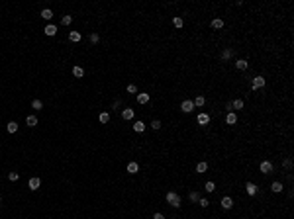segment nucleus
<instances>
[{"label":"nucleus","instance_id":"nucleus-1","mask_svg":"<svg viewBox=\"0 0 294 219\" xmlns=\"http://www.w3.org/2000/svg\"><path fill=\"white\" fill-rule=\"evenodd\" d=\"M167 201L171 208H180V196L177 192H167Z\"/></svg>","mask_w":294,"mask_h":219},{"label":"nucleus","instance_id":"nucleus-2","mask_svg":"<svg viewBox=\"0 0 294 219\" xmlns=\"http://www.w3.org/2000/svg\"><path fill=\"white\" fill-rule=\"evenodd\" d=\"M259 168H261V172H263V174H271V172H273V168H275V166H273V163H271V160H263V163L259 164Z\"/></svg>","mask_w":294,"mask_h":219},{"label":"nucleus","instance_id":"nucleus-3","mask_svg":"<svg viewBox=\"0 0 294 219\" xmlns=\"http://www.w3.org/2000/svg\"><path fill=\"white\" fill-rule=\"evenodd\" d=\"M267 84V80H265L263 76H255L253 82H251V90H257V88H263V86Z\"/></svg>","mask_w":294,"mask_h":219},{"label":"nucleus","instance_id":"nucleus-4","mask_svg":"<svg viewBox=\"0 0 294 219\" xmlns=\"http://www.w3.org/2000/svg\"><path fill=\"white\" fill-rule=\"evenodd\" d=\"M196 121H198V125H208V123H210V115L206 114V111H202V114H198Z\"/></svg>","mask_w":294,"mask_h":219},{"label":"nucleus","instance_id":"nucleus-5","mask_svg":"<svg viewBox=\"0 0 294 219\" xmlns=\"http://www.w3.org/2000/svg\"><path fill=\"white\" fill-rule=\"evenodd\" d=\"M180 110H183L184 114H190V111L194 110V102L192 100H184L183 104H180Z\"/></svg>","mask_w":294,"mask_h":219},{"label":"nucleus","instance_id":"nucleus-6","mask_svg":"<svg viewBox=\"0 0 294 219\" xmlns=\"http://www.w3.org/2000/svg\"><path fill=\"white\" fill-rule=\"evenodd\" d=\"M226 123H227V125H235V123H237V115H235V111H227Z\"/></svg>","mask_w":294,"mask_h":219},{"label":"nucleus","instance_id":"nucleus-7","mask_svg":"<svg viewBox=\"0 0 294 219\" xmlns=\"http://www.w3.org/2000/svg\"><path fill=\"white\" fill-rule=\"evenodd\" d=\"M222 208H223V209H231V208H233V200H231L230 196L222 198Z\"/></svg>","mask_w":294,"mask_h":219},{"label":"nucleus","instance_id":"nucleus-8","mask_svg":"<svg viewBox=\"0 0 294 219\" xmlns=\"http://www.w3.org/2000/svg\"><path fill=\"white\" fill-rule=\"evenodd\" d=\"M45 35H49V37H53L57 34V26H53V24H47V26H45Z\"/></svg>","mask_w":294,"mask_h":219},{"label":"nucleus","instance_id":"nucleus-9","mask_svg":"<svg viewBox=\"0 0 294 219\" xmlns=\"http://www.w3.org/2000/svg\"><path fill=\"white\" fill-rule=\"evenodd\" d=\"M247 67H249V63H247L245 59H237V61H235V69H237V71H245Z\"/></svg>","mask_w":294,"mask_h":219},{"label":"nucleus","instance_id":"nucleus-10","mask_svg":"<svg viewBox=\"0 0 294 219\" xmlns=\"http://www.w3.org/2000/svg\"><path fill=\"white\" fill-rule=\"evenodd\" d=\"M245 190H247V194H249V196H255V194H257V184L247 182L245 184Z\"/></svg>","mask_w":294,"mask_h":219},{"label":"nucleus","instance_id":"nucleus-11","mask_svg":"<svg viewBox=\"0 0 294 219\" xmlns=\"http://www.w3.org/2000/svg\"><path fill=\"white\" fill-rule=\"evenodd\" d=\"M122 118L126 119V121H130V119L134 118V110H131V108H124L122 110Z\"/></svg>","mask_w":294,"mask_h":219},{"label":"nucleus","instance_id":"nucleus-12","mask_svg":"<svg viewBox=\"0 0 294 219\" xmlns=\"http://www.w3.org/2000/svg\"><path fill=\"white\" fill-rule=\"evenodd\" d=\"M231 57H233V49H231V47L223 49V53H222V61H230Z\"/></svg>","mask_w":294,"mask_h":219},{"label":"nucleus","instance_id":"nucleus-13","mask_svg":"<svg viewBox=\"0 0 294 219\" xmlns=\"http://www.w3.org/2000/svg\"><path fill=\"white\" fill-rule=\"evenodd\" d=\"M28 186H30V190H37V188L41 186V180H39V178H30Z\"/></svg>","mask_w":294,"mask_h":219},{"label":"nucleus","instance_id":"nucleus-14","mask_svg":"<svg viewBox=\"0 0 294 219\" xmlns=\"http://www.w3.org/2000/svg\"><path fill=\"white\" fill-rule=\"evenodd\" d=\"M69 39L73 41V43H78V41L82 39V35H81V31H71L69 34Z\"/></svg>","mask_w":294,"mask_h":219},{"label":"nucleus","instance_id":"nucleus-15","mask_svg":"<svg viewBox=\"0 0 294 219\" xmlns=\"http://www.w3.org/2000/svg\"><path fill=\"white\" fill-rule=\"evenodd\" d=\"M271 190H273L275 194H280V192L284 190V186H282V182H273V184H271Z\"/></svg>","mask_w":294,"mask_h":219},{"label":"nucleus","instance_id":"nucleus-16","mask_svg":"<svg viewBox=\"0 0 294 219\" xmlns=\"http://www.w3.org/2000/svg\"><path fill=\"white\" fill-rule=\"evenodd\" d=\"M134 131H137V133H143V131H145V123H143L141 119H139V121H135V123H134Z\"/></svg>","mask_w":294,"mask_h":219},{"label":"nucleus","instance_id":"nucleus-17","mask_svg":"<svg viewBox=\"0 0 294 219\" xmlns=\"http://www.w3.org/2000/svg\"><path fill=\"white\" fill-rule=\"evenodd\" d=\"M41 18H43V20H47V22H49V20H51L53 18V12L51 10H49V8H43V10H41Z\"/></svg>","mask_w":294,"mask_h":219},{"label":"nucleus","instance_id":"nucleus-18","mask_svg":"<svg viewBox=\"0 0 294 219\" xmlns=\"http://www.w3.org/2000/svg\"><path fill=\"white\" fill-rule=\"evenodd\" d=\"M137 104H147L149 102V94H145V92H141V94H137Z\"/></svg>","mask_w":294,"mask_h":219},{"label":"nucleus","instance_id":"nucleus-19","mask_svg":"<svg viewBox=\"0 0 294 219\" xmlns=\"http://www.w3.org/2000/svg\"><path fill=\"white\" fill-rule=\"evenodd\" d=\"M212 27H214V30H222V27H223V20L222 18H214L212 20Z\"/></svg>","mask_w":294,"mask_h":219},{"label":"nucleus","instance_id":"nucleus-20","mask_svg":"<svg viewBox=\"0 0 294 219\" xmlns=\"http://www.w3.org/2000/svg\"><path fill=\"white\" fill-rule=\"evenodd\" d=\"M73 74H74L77 78H82V76H84V69L77 65V67H73Z\"/></svg>","mask_w":294,"mask_h":219},{"label":"nucleus","instance_id":"nucleus-21","mask_svg":"<svg viewBox=\"0 0 294 219\" xmlns=\"http://www.w3.org/2000/svg\"><path fill=\"white\" fill-rule=\"evenodd\" d=\"M206 170H208V163H198L196 164V172H198V174H204Z\"/></svg>","mask_w":294,"mask_h":219},{"label":"nucleus","instance_id":"nucleus-22","mask_svg":"<svg viewBox=\"0 0 294 219\" xmlns=\"http://www.w3.org/2000/svg\"><path fill=\"white\" fill-rule=\"evenodd\" d=\"M6 129H8V133H16V131H18V123H16V121H8Z\"/></svg>","mask_w":294,"mask_h":219},{"label":"nucleus","instance_id":"nucleus-23","mask_svg":"<svg viewBox=\"0 0 294 219\" xmlns=\"http://www.w3.org/2000/svg\"><path fill=\"white\" fill-rule=\"evenodd\" d=\"M137 170H139V164L137 163H130V164H127V172H130V174H135Z\"/></svg>","mask_w":294,"mask_h":219},{"label":"nucleus","instance_id":"nucleus-24","mask_svg":"<svg viewBox=\"0 0 294 219\" xmlns=\"http://www.w3.org/2000/svg\"><path fill=\"white\" fill-rule=\"evenodd\" d=\"M243 100H233L231 102V110H243Z\"/></svg>","mask_w":294,"mask_h":219},{"label":"nucleus","instance_id":"nucleus-25","mask_svg":"<svg viewBox=\"0 0 294 219\" xmlns=\"http://www.w3.org/2000/svg\"><path fill=\"white\" fill-rule=\"evenodd\" d=\"M26 123L30 127H35L37 125V118H35V115H28V118H26Z\"/></svg>","mask_w":294,"mask_h":219},{"label":"nucleus","instance_id":"nucleus-26","mask_svg":"<svg viewBox=\"0 0 294 219\" xmlns=\"http://www.w3.org/2000/svg\"><path fill=\"white\" fill-rule=\"evenodd\" d=\"M71 22H73V16H63L61 18V26H71Z\"/></svg>","mask_w":294,"mask_h":219},{"label":"nucleus","instance_id":"nucleus-27","mask_svg":"<svg viewBox=\"0 0 294 219\" xmlns=\"http://www.w3.org/2000/svg\"><path fill=\"white\" fill-rule=\"evenodd\" d=\"M183 18H179V16H175V18H173V26L175 27H183Z\"/></svg>","mask_w":294,"mask_h":219},{"label":"nucleus","instance_id":"nucleus-28","mask_svg":"<svg viewBox=\"0 0 294 219\" xmlns=\"http://www.w3.org/2000/svg\"><path fill=\"white\" fill-rule=\"evenodd\" d=\"M110 121V114L108 111H102L100 114V123H108Z\"/></svg>","mask_w":294,"mask_h":219},{"label":"nucleus","instance_id":"nucleus-29","mask_svg":"<svg viewBox=\"0 0 294 219\" xmlns=\"http://www.w3.org/2000/svg\"><path fill=\"white\" fill-rule=\"evenodd\" d=\"M204 190H206V192H208V194H212V192H214V190H216V184H214V182H206V186H204Z\"/></svg>","mask_w":294,"mask_h":219},{"label":"nucleus","instance_id":"nucleus-30","mask_svg":"<svg viewBox=\"0 0 294 219\" xmlns=\"http://www.w3.org/2000/svg\"><path fill=\"white\" fill-rule=\"evenodd\" d=\"M8 180H10V182H18L20 174H18V172H10V174H8Z\"/></svg>","mask_w":294,"mask_h":219},{"label":"nucleus","instance_id":"nucleus-31","mask_svg":"<svg viewBox=\"0 0 294 219\" xmlns=\"http://www.w3.org/2000/svg\"><path fill=\"white\" fill-rule=\"evenodd\" d=\"M204 102H206L204 96H196V100H194V106H198V108H200V106H204Z\"/></svg>","mask_w":294,"mask_h":219},{"label":"nucleus","instance_id":"nucleus-32","mask_svg":"<svg viewBox=\"0 0 294 219\" xmlns=\"http://www.w3.org/2000/svg\"><path fill=\"white\" fill-rule=\"evenodd\" d=\"M88 39H90V43H94V45H96L98 41H100V35H98V34H94V31H92V34H90V37H88Z\"/></svg>","mask_w":294,"mask_h":219},{"label":"nucleus","instance_id":"nucleus-33","mask_svg":"<svg viewBox=\"0 0 294 219\" xmlns=\"http://www.w3.org/2000/svg\"><path fill=\"white\" fill-rule=\"evenodd\" d=\"M31 108H34V110H41V108H43V102H41V100H34V102H31Z\"/></svg>","mask_w":294,"mask_h":219},{"label":"nucleus","instance_id":"nucleus-34","mask_svg":"<svg viewBox=\"0 0 294 219\" xmlns=\"http://www.w3.org/2000/svg\"><path fill=\"white\" fill-rule=\"evenodd\" d=\"M198 200H200V194H198V192L190 194V201H192V204H198Z\"/></svg>","mask_w":294,"mask_h":219},{"label":"nucleus","instance_id":"nucleus-35","mask_svg":"<svg viewBox=\"0 0 294 219\" xmlns=\"http://www.w3.org/2000/svg\"><path fill=\"white\" fill-rule=\"evenodd\" d=\"M198 205H200V208H208V205H210V201L206 200V198H200V200H198Z\"/></svg>","mask_w":294,"mask_h":219},{"label":"nucleus","instance_id":"nucleus-36","mask_svg":"<svg viewBox=\"0 0 294 219\" xmlns=\"http://www.w3.org/2000/svg\"><path fill=\"white\" fill-rule=\"evenodd\" d=\"M151 127H153V129H159V127H161V121H159V119H153V121H151Z\"/></svg>","mask_w":294,"mask_h":219},{"label":"nucleus","instance_id":"nucleus-37","mask_svg":"<svg viewBox=\"0 0 294 219\" xmlns=\"http://www.w3.org/2000/svg\"><path fill=\"white\" fill-rule=\"evenodd\" d=\"M284 168H286V170H292V159H286V160H284Z\"/></svg>","mask_w":294,"mask_h":219},{"label":"nucleus","instance_id":"nucleus-38","mask_svg":"<svg viewBox=\"0 0 294 219\" xmlns=\"http://www.w3.org/2000/svg\"><path fill=\"white\" fill-rule=\"evenodd\" d=\"M127 92H130V94H135V92H137V88H135V84H130V86H127Z\"/></svg>","mask_w":294,"mask_h":219},{"label":"nucleus","instance_id":"nucleus-39","mask_svg":"<svg viewBox=\"0 0 294 219\" xmlns=\"http://www.w3.org/2000/svg\"><path fill=\"white\" fill-rule=\"evenodd\" d=\"M153 219H165V215H163V213H155V215H153Z\"/></svg>","mask_w":294,"mask_h":219},{"label":"nucleus","instance_id":"nucleus-40","mask_svg":"<svg viewBox=\"0 0 294 219\" xmlns=\"http://www.w3.org/2000/svg\"><path fill=\"white\" fill-rule=\"evenodd\" d=\"M0 204H2V198H0Z\"/></svg>","mask_w":294,"mask_h":219},{"label":"nucleus","instance_id":"nucleus-41","mask_svg":"<svg viewBox=\"0 0 294 219\" xmlns=\"http://www.w3.org/2000/svg\"><path fill=\"white\" fill-rule=\"evenodd\" d=\"M243 219H249V217H243Z\"/></svg>","mask_w":294,"mask_h":219}]
</instances>
